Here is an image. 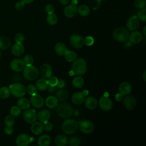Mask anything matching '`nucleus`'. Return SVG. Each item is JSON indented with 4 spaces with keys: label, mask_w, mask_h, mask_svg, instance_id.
<instances>
[{
    "label": "nucleus",
    "mask_w": 146,
    "mask_h": 146,
    "mask_svg": "<svg viewBox=\"0 0 146 146\" xmlns=\"http://www.w3.org/2000/svg\"><path fill=\"white\" fill-rule=\"evenodd\" d=\"M26 91L27 93L31 95H33L34 94H36L37 92V89L35 86L34 84H30L27 86L26 88Z\"/></svg>",
    "instance_id": "37998d69"
},
{
    "label": "nucleus",
    "mask_w": 146,
    "mask_h": 146,
    "mask_svg": "<svg viewBox=\"0 0 146 146\" xmlns=\"http://www.w3.org/2000/svg\"><path fill=\"white\" fill-rule=\"evenodd\" d=\"M62 129L67 134H73L78 129V123L75 120L66 119L62 124Z\"/></svg>",
    "instance_id": "20e7f679"
},
{
    "label": "nucleus",
    "mask_w": 146,
    "mask_h": 146,
    "mask_svg": "<svg viewBox=\"0 0 146 146\" xmlns=\"http://www.w3.org/2000/svg\"><path fill=\"white\" fill-rule=\"evenodd\" d=\"M94 42V38L91 36H87L84 39V43L88 46H92Z\"/></svg>",
    "instance_id": "de8ad7c7"
},
{
    "label": "nucleus",
    "mask_w": 146,
    "mask_h": 146,
    "mask_svg": "<svg viewBox=\"0 0 146 146\" xmlns=\"http://www.w3.org/2000/svg\"><path fill=\"white\" fill-rule=\"evenodd\" d=\"M71 70L74 75L82 76L84 75L87 70L86 61L82 58L76 59L73 61L71 66Z\"/></svg>",
    "instance_id": "f257e3e1"
},
{
    "label": "nucleus",
    "mask_w": 146,
    "mask_h": 146,
    "mask_svg": "<svg viewBox=\"0 0 146 146\" xmlns=\"http://www.w3.org/2000/svg\"><path fill=\"white\" fill-rule=\"evenodd\" d=\"M124 42V47H125L126 48H128V47H130L131 46V42H130V40L129 41V40L127 41V40H125Z\"/></svg>",
    "instance_id": "4d7b16f0"
},
{
    "label": "nucleus",
    "mask_w": 146,
    "mask_h": 146,
    "mask_svg": "<svg viewBox=\"0 0 146 146\" xmlns=\"http://www.w3.org/2000/svg\"><path fill=\"white\" fill-rule=\"evenodd\" d=\"M44 10H45L46 13H47V14H49L54 13L55 9H54V7L52 5L48 4L45 6Z\"/></svg>",
    "instance_id": "8fccbe9b"
},
{
    "label": "nucleus",
    "mask_w": 146,
    "mask_h": 146,
    "mask_svg": "<svg viewBox=\"0 0 146 146\" xmlns=\"http://www.w3.org/2000/svg\"><path fill=\"white\" fill-rule=\"evenodd\" d=\"M25 4H30L32 3L34 0H21Z\"/></svg>",
    "instance_id": "bf43d9fd"
},
{
    "label": "nucleus",
    "mask_w": 146,
    "mask_h": 146,
    "mask_svg": "<svg viewBox=\"0 0 146 146\" xmlns=\"http://www.w3.org/2000/svg\"><path fill=\"white\" fill-rule=\"evenodd\" d=\"M68 51L66 44L62 42H58L55 46V51L59 56H63Z\"/></svg>",
    "instance_id": "5701e85b"
},
{
    "label": "nucleus",
    "mask_w": 146,
    "mask_h": 146,
    "mask_svg": "<svg viewBox=\"0 0 146 146\" xmlns=\"http://www.w3.org/2000/svg\"><path fill=\"white\" fill-rule=\"evenodd\" d=\"M31 130L32 132L35 135H39L43 131V124L38 121H35L32 124Z\"/></svg>",
    "instance_id": "393cba45"
},
{
    "label": "nucleus",
    "mask_w": 146,
    "mask_h": 146,
    "mask_svg": "<svg viewBox=\"0 0 146 146\" xmlns=\"http://www.w3.org/2000/svg\"><path fill=\"white\" fill-rule=\"evenodd\" d=\"M9 90L10 93L17 98L23 97L26 92V89L24 85L19 83L10 84Z\"/></svg>",
    "instance_id": "39448f33"
},
{
    "label": "nucleus",
    "mask_w": 146,
    "mask_h": 146,
    "mask_svg": "<svg viewBox=\"0 0 146 146\" xmlns=\"http://www.w3.org/2000/svg\"><path fill=\"white\" fill-rule=\"evenodd\" d=\"M25 40V36L22 33H18L15 36V40L17 43H22Z\"/></svg>",
    "instance_id": "49530a36"
},
{
    "label": "nucleus",
    "mask_w": 146,
    "mask_h": 146,
    "mask_svg": "<svg viewBox=\"0 0 146 146\" xmlns=\"http://www.w3.org/2000/svg\"><path fill=\"white\" fill-rule=\"evenodd\" d=\"M59 2L63 5H67L70 1V0H59Z\"/></svg>",
    "instance_id": "13d9d810"
},
{
    "label": "nucleus",
    "mask_w": 146,
    "mask_h": 146,
    "mask_svg": "<svg viewBox=\"0 0 146 146\" xmlns=\"http://www.w3.org/2000/svg\"><path fill=\"white\" fill-rule=\"evenodd\" d=\"M126 96L123 100V104L125 108L128 110H132L134 109L136 106V100L132 95Z\"/></svg>",
    "instance_id": "4468645a"
},
{
    "label": "nucleus",
    "mask_w": 146,
    "mask_h": 146,
    "mask_svg": "<svg viewBox=\"0 0 146 146\" xmlns=\"http://www.w3.org/2000/svg\"><path fill=\"white\" fill-rule=\"evenodd\" d=\"M47 22L50 25H55L58 22V17L54 13L49 14L46 17Z\"/></svg>",
    "instance_id": "f704fd0d"
},
{
    "label": "nucleus",
    "mask_w": 146,
    "mask_h": 146,
    "mask_svg": "<svg viewBox=\"0 0 146 146\" xmlns=\"http://www.w3.org/2000/svg\"><path fill=\"white\" fill-rule=\"evenodd\" d=\"M115 99H116V100L117 101V102H121V101L123 100V95H122V94H120V93L116 94Z\"/></svg>",
    "instance_id": "6e6d98bb"
},
{
    "label": "nucleus",
    "mask_w": 146,
    "mask_h": 146,
    "mask_svg": "<svg viewBox=\"0 0 146 146\" xmlns=\"http://www.w3.org/2000/svg\"><path fill=\"white\" fill-rule=\"evenodd\" d=\"M65 59L67 62H72L76 59L77 55L76 53L72 51H67L64 55Z\"/></svg>",
    "instance_id": "c9c22d12"
},
{
    "label": "nucleus",
    "mask_w": 146,
    "mask_h": 146,
    "mask_svg": "<svg viewBox=\"0 0 146 146\" xmlns=\"http://www.w3.org/2000/svg\"><path fill=\"white\" fill-rule=\"evenodd\" d=\"M63 13L64 15L68 18L74 17L78 14V7L72 3L68 5L64 8Z\"/></svg>",
    "instance_id": "2eb2a0df"
},
{
    "label": "nucleus",
    "mask_w": 146,
    "mask_h": 146,
    "mask_svg": "<svg viewBox=\"0 0 146 146\" xmlns=\"http://www.w3.org/2000/svg\"><path fill=\"white\" fill-rule=\"evenodd\" d=\"M56 113L62 118H68L70 117L74 112L73 107L68 103H62L56 106Z\"/></svg>",
    "instance_id": "f03ea898"
},
{
    "label": "nucleus",
    "mask_w": 146,
    "mask_h": 146,
    "mask_svg": "<svg viewBox=\"0 0 146 146\" xmlns=\"http://www.w3.org/2000/svg\"><path fill=\"white\" fill-rule=\"evenodd\" d=\"M51 143V138L49 135L44 134L41 135L38 140V144L39 146H48Z\"/></svg>",
    "instance_id": "a878e982"
},
{
    "label": "nucleus",
    "mask_w": 146,
    "mask_h": 146,
    "mask_svg": "<svg viewBox=\"0 0 146 146\" xmlns=\"http://www.w3.org/2000/svg\"><path fill=\"white\" fill-rule=\"evenodd\" d=\"M23 62L25 66H30L33 64L34 62V59L31 55L27 54L23 57Z\"/></svg>",
    "instance_id": "a19ab883"
},
{
    "label": "nucleus",
    "mask_w": 146,
    "mask_h": 146,
    "mask_svg": "<svg viewBox=\"0 0 146 146\" xmlns=\"http://www.w3.org/2000/svg\"><path fill=\"white\" fill-rule=\"evenodd\" d=\"M86 99V94L84 92H76L71 96L72 102L76 105H80L83 103Z\"/></svg>",
    "instance_id": "dca6fc26"
},
{
    "label": "nucleus",
    "mask_w": 146,
    "mask_h": 146,
    "mask_svg": "<svg viewBox=\"0 0 146 146\" xmlns=\"http://www.w3.org/2000/svg\"><path fill=\"white\" fill-rule=\"evenodd\" d=\"M25 3L22 1H19L16 2L15 4V9L17 10H21L24 8Z\"/></svg>",
    "instance_id": "3c124183"
},
{
    "label": "nucleus",
    "mask_w": 146,
    "mask_h": 146,
    "mask_svg": "<svg viewBox=\"0 0 146 146\" xmlns=\"http://www.w3.org/2000/svg\"><path fill=\"white\" fill-rule=\"evenodd\" d=\"M128 38L131 43H137L141 41L143 39V35L141 33L137 31H133L130 35H129Z\"/></svg>",
    "instance_id": "4be33fe9"
},
{
    "label": "nucleus",
    "mask_w": 146,
    "mask_h": 146,
    "mask_svg": "<svg viewBox=\"0 0 146 146\" xmlns=\"http://www.w3.org/2000/svg\"><path fill=\"white\" fill-rule=\"evenodd\" d=\"M4 122L7 127H13L15 123V119L13 115H9L5 117Z\"/></svg>",
    "instance_id": "4c0bfd02"
},
{
    "label": "nucleus",
    "mask_w": 146,
    "mask_h": 146,
    "mask_svg": "<svg viewBox=\"0 0 146 146\" xmlns=\"http://www.w3.org/2000/svg\"><path fill=\"white\" fill-rule=\"evenodd\" d=\"M99 105L102 110L107 111L112 108V102L108 96H103L99 100Z\"/></svg>",
    "instance_id": "6e6552de"
},
{
    "label": "nucleus",
    "mask_w": 146,
    "mask_h": 146,
    "mask_svg": "<svg viewBox=\"0 0 146 146\" xmlns=\"http://www.w3.org/2000/svg\"><path fill=\"white\" fill-rule=\"evenodd\" d=\"M48 86V83L46 79L41 78L37 80L36 83V87L40 91H45Z\"/></svg>",
    "instance_id": "bb28decb"
},
{
    "label": "nucleus",
    "mask_w": 146,
    "mask_h": 146,
    "mask_svg": "<svg viewBox=\"0 0 146 146\" xmlns=\"http://www.w3.org/2000/svg\"><path fill=\"white\" fill-rule=\"evenodd\" d=\"M126 26L127 29L129 31L136 30L139 26V20L137 16L132 15L130 17L127 21Z\"/></svg>",
    "instance_id": "f8f14e48"
},
{
    "label": "nucleus",
    "mask_w": 146,
    "mask_h": 146,
    "mask_svg": "<svg viewBox=\"0 0 146 146\" xmlns=\"http://www.w3.org/2000/svg\"><path fill=\"white\" fill-rule=\"evenodd\" d=\"M145 30H146V26H144V28H143V33L144 34V35L145 36L146 35V31H145Z\"/></svg>",
    "instance_id": "680f3d73"
},
{
    "label": "nucleus",
    "mask_w": 146,
    "mask_h": 146,
    "mask_svg": "<svg viewBox=\"0 0 146 146\" xmlns=\"http://www.w3.org/2000/svg\"><path fill=\"white\" fill-rule=\"evenodd\" d=\"M134 5L137 9H141L145 7L146 1L145 0H135Z\"/></svg>",
    "instance_id": "79ce46f5"
},
{
    "label": "nucleus",
    "mask_w": 146,
    "mask_h": 146,
    "mask_svg": "<svg viewBox=\"0 0 146 146\" xmlns=\"http://www.w3.org/2000/svg\"><path fill=\"white\" fill-rule=\"evenodd\" d=\"M129 35V34L128 29L123 26L116 28L113 32V37L114 39L119 42H124L128 40Z\"/></svg>",
    "instance_id": "7ed1b4c3"
},
{
    "label": "nucleus",
    "mask_w": 146,
    "mask_h": 146,
    "mask_svg": "<svg viewBox=\"0 0 146 146\" xmlns=\"http://www.w3.org/2000/svg\"><path fill=\"white\" fill-rule=\"evenodd\" d=\"M10 94V90L7 87H2L0 88V98L3 99L7 98Z\"/></svg>",
    "instance_id": "e433bc0d"
},
{
    "label": "nucleus",
    "mask_w": 146,
    "mask_h": 146,
    "mask_svg": "<svg viewBox=\"0 0 146 146\" xmlns=\"http://www.w3.org/2000/svg\"><path fill=\"white\" fill-rule=\"evenodd\" d=\"M79 128L80 131L86 134L91 133L94 130V124L89 120H83L80 123Z\"/></svg>",
    "instance_id": "ddd939ff"
},
{
    "label": "nucleus",
    "mask_w": 146,
    "mask_h": 146,
    "mask_svg": "<svg viewBox=\"0 0 146 146\" xmlns=\"http://www.w3.org/2000/svg\"><path fill=\"white\" fill-rule=\"evenodd\" d=\"M4 132L7 135H10L13 132V129L12 127H6L4 129Z\"/></svg>",
    "instance_id": "603ef678"
},
{
    "label": "nucleus",
    "mask_w": 146,
    "mask_h": 146,
    "mask_svg": "<svg viewBox=\"0 0 146 146\" xmlns=\"http://www.w3.org/2000/svg\"><path fill=\"white\" fill-rule=\"evenodd\" d=\"M34 140L29 135L26 133H22L18 136L16 139V144L18 146H27Z\"/></svg>",
    "instance_id": "1a4fd4ad"
},
{
    "label": "nucleus",
    "mask_w": 146,
    "mask_h": 146,
    "mask_svg": "<svg viewBox=\"0 0 146 146\" xmlns=\"http://www.w3.org/2000/svg\"><path fill=\"white\" fill-rule=\"evenodd\" d=\"M69 41L70 44L75 48H79L84 44V38L78 34L72 35L70 38Z\"/></svg>",
    "instance_id": "0eeeda50"
},
{
    "label": "nucleus",
    "mask_w": 146,
    "mask_h": 146,
    "mask_svg": "<svg viewBox=\"0 0 146 146\" xmlns=\"http://www.w3.org/2000/svg\"><path fill=\"white\" fill-rule=\"evenodd\" d=\"M137 17L139 21H141L142 22L146 21V9H145V7L140 9L139 11L137 13Z\"/></svg>",
    "instance_id": "ea45409f"
},
{
    "label": "nucleus",
    "mask_w": 146,
    "mask_h": 146,
    "mask_svg": "<svg viewBox=\"0 0 146 146\" xmlns=\"http://www.w3.org/2000/svg\"><path fill=\"white\" fill-rule=\"evenodd\" d=\"M11 46V41L9 38L5 36L0 37V49L5 50L8 49Z\"/></svg>",
    "instance_id": "cd10ccee"
},
{
    "label": "nucleus",
    "mask_w": 146,
    "mask_h": 146,
    "mask_svg": "<svg viewBox=\"0 0 146 146\" xmlns=\"http://www.w3.org/2000/svg\"><path fill=\"white\" fill-rule=\"evenodd\" d=\"M39 71L34 66H26L23 68V75L25 79L29 80H34L36 79L39 76Z\"/></svg>",
    "instance_id": "423d86ee"
},
{
    "label": "nucleus",
    "mask_w": 146,
    "mask_h": 146,
    "mask_svg": "<svg viewBox=\"0 0 146 146\" xmlns=\"http://www.w3.org/2000/svg\"><path fill=\"white\" fill-rule=\"evenodd\" d=\"M50 115L51 114L50 111L44 109V110H40L38 112L37 115V117L40 122L43 123L46 121H47L50 119Z\"/></svg>",
    "instance_id": "b1692460"
},
{
    "label": "nucleus",
    "mask_w": 146,
    "mask_h": 146,
    "mask_svg": "<svg viewBox=\"0 0 146 146\" xmlns=\"http://www.w3.org/2000/svg\"><path fill=\"white\" fill-rule=\"evenodd\" d=\"M81 143V139L76 136H72L69 140V145L70 146H78Z\"/></svg>",
    "instance_id": "58836bf2"
},
{
    "label": "nucleus",
    "mask_w": 146,
    "mask_h": 146,
    "mask_svg": "<svg viewBox=\"0 0 146 146\" xmlns=\"http://www.w3.org/2000/svg\"><path fill=\"white\" fill-rule=\"evenodd\" d=\"M57 88H58V87H57L56 86H50V85H49V86H48V87H47V89L48 90V91L50 92L53 93V92H54L55 91H56Z\"/></svg>",
    "instance_id": "5fc2aeb1"
},
{
    "label": "nucleus",
    "mask_w": 146,
    "mask_h": 146,
    "mask_svg": "<svg viewBox=\"0 0 146 146\" xmlns=\"http://www.w3.org/2000/svg\"><path fill=\"white\" fill-rule=\"evenodd\" d=\"M119 91L122 95H127L131 92L132 87L128 82H124L120 84L119 87Z\"/></svg>",
    "instance_id": "6ab92c4d"
},
{
    "label": "nucleus",
    "mask_w": 146,
    "mask_h": 146,
    "mask_svg": "<svg viewBox=\"0 0 146 146\" xmlns=\"http://www.w3.org/2000/svg\"><path fill=\"white\" fill-rule=\"evenodd\" d=\"M65 85V82L62 79H59L58 80V83L56 84V86L59 88H63Z\"/></svg>",
    "instance_id": "864d4df0"
},
{
    "label": "nucleus",
    "mask_w": 146,
    "mask_h": 146,
    "mask_svg": "<svg viewBox=\"0 0 146 146\" xmlns=\"http://www.w3.org/2000/svg\"><path fill=\"white\" fill-rule=\"evenodd\" d=\"M17 105L21 110H26L30 107V103L27 98L21 97V98L18 100Z\"/></svg>",
    "instance_id": "c756f323"
},
{
    "label": "nucleus",
    "mask_w": 146,
    "mask_h": 146,
    "mask_svg": "<svg viewBox=\"0 0 146 146\" xmlns=\"http://www.w3.org/2000/svg\"><path fill=\"white\" fill-rule=\"evenodd\" d=\"M23 117L27 123L32 124L36 120L37 116L36 111L33 109H26V110H25L23 112Z\"/></svg>",
    "instance_id": "9d476101"
},
{
    "label": "nucleus",
    "mask_w": 146,
    "mask_h": 146,
    "mask_svg": "<svg viewBox=\"0 0 146 146\" xmlns=\"http://www.w3.org/2000/svg\"><path fill=\"white\" fill-rule=\"evenodd\" d=\"M58 104V99L54 96H50L46 100V104L50 108H54Z\"/></svg>",
    "instance_id": "7c9ffc66"
},
{
    "label": "nucleus",
    "mask_w": 146,
    "mask_h": 146,
    "mask_svg": "<svg viewBox=\"0 0 146 146\" xmlns=\"http://www.w3.org/2000/svg\"><path fill=\"white\" fill-rule=\"evenodd\" d=\"M39 72L43 78L48 79L52 75V67L48 63H44L40 67Z\"/></svg>",
    "instance_id": "9b49d317"
},
{
    "label": "nucleus",
    "mask_w": 146,
    "mask_h": 146,
    "mask_svg": "<svg viewBox=\"0 0 146 146\" xmlns=\"http://www.w3.org/2000/svg\"><path fill=\"white\" fill-rule=\"evenodd\" d=\"M1 51H0V58H1Z\"/></svg>",
    "instance_id": "e2e57ef3"
},
{
    "label": "nucleus",
    "mask_w": 146,
    "mask_h": 146,
    "mask_svg": "<svg viewBox=\"0 0 146 146\" xmlns=\"http://www.w3.org/2000/svg\"><path fill=\"white\" fill-rule=\"evenodd\" d=\"M25 66L23 60L20 59H14L10 63L11 70L15 72H20L23 70Z\"/></svg>",
    "instance_id": "a211bd4d"
},
{
    "label": "nucleus",
    "mask_w": 146,
    "mask_h": 146,
    "mask_svg": "<svg viewBox=\"0 0 146 146\" xmlns=\"http://www.w3.org/2000/svg\"><path fill=\"white\" fill-rule=\"evenodd\" d=\"M84 102L86 107L89 110H94L97 107V100L93 96H88L85 99Z\"/></svg>",
    "instance_id": "412c9836"
},
{
    "label": "nucleus",
    "mask_w": 146,
    "mask_h": 146,
    "mask_svg": "<svg viewBox=\"0 0 146 146\" xmlns=\"http://www.w3.org/2000/svg\"><path fill=\"white\" fill-rule=\"evenodd\" d=\"M145 74H146V71H144L143 75V79L144 81H146V78H145Z\"/></svg>",
    "instance_id": "052dcab7"
},
{
    "label": "nucleus",
    "mask_w": 146,
    "mask_h": 146,
    "mask_svg": "<svg viewBox=\"0 0 146 146\" xmlns=\"http://www.w3.org/2000/svg\"><path fill=\"white\" fill-rule=\"evenodd\" d=\"M55 143L58 146H65L68 143V140L66 136L59 135L55 139Z\"/></svg>",
    "instance_id": "2f4dec72"
},
{
    "label": "nucleus",
    "mask_w": 146,
    "mask_h": 146,
    "mask_svg": "<svg viewBox=\"0 0 146 146\" xmlns=\"http://www.w3.org/2000/svg\"><path fill=\"white\" fill-rule=\"evenodd\" d=\"M43 129L47 132L51 131L53 128V125L52 123L50 121H48V120L43 122Z\"/></svg>",
    "instance_id": "a18cd8bd"
},
{
    "label": "nucleus",
    "mask_w": 146,
    "mask_h": 146,
    "mask_svg": "<svg viewBox=\"0 0 146 146\" xmlns=\"http://www.w3.org/2000/svg\"><path fill=\"white\" fill-rule=\"evenodd\" d=\"M84 84V81L80 76H77L72 79V84L75 88H81L83 87Z\"/></svg>",
    "instance_id": "473e14b6"
},
{
    "label": "nucleus",
    "mask_w": 146,
    "mask_h": 146,
    "mask_svg": "<svg viewBox=\"0 0 146 146\" xmlns=\"http://www.w3.org/2000/svg\"><path fill=\"white\" fill-rule=\"evenodd\" d=\"M78 13L81 16L86 17L90 14V9L88 6L86 5H82L78 8Z\"/></svg>",
    "instance_id": "72a5a7b5"
},
{
    "label": "nucleus",
    "mask_w": 146,
    "mask_h": 146,
    "mask_svg": "<svg viewBox=\"0 0 146 146\" xmlns=\"http://www.w3.org/2000/svg\"><path fill=\"white\" fill-rule=\"evenodd\" d=\"M25 52V47L22 43H17L14 44L11 48V52L13 55L19 56L22 55Z\"/></svg>",
    "instance_id": "aec40b11"
},
{
    "label": "nucleus",
    "mask_w": 146,
    "mask_h": 146,
    "mask_svg": "<svg viewBox=\"0 0 146 146\" xmlns=\"http://www.w3.org/2000/svg\"><path fill=\"white\" fill-rule=\"evenodd\" d=\"M58 78L56 76H50L48 78V80H47L48 83V85L50 86H56L57 83H58Z\"/></svg>",
    "instance_id": "09e8293b"
},
{
    "label": "nucleus",
    "mask_w": 146,
    "mask_h": 146,
    "mask_svg": "<svg viewBox=\"0 0 146 146\" xmlns=\"http://www.w3.org/2000/svg\"><path fill=\"white\" fill-rule=\"evenodd\" d=\"M21 109L18 106H13L10 109V113L13 116H17L21 113Z\"/></svg>",
    "instance_id": "c03bdc74"
},
{
    "label": "nucleus",
    "mask_w": 146,
    "mask_h": 146,
    "mask_svg": "<svg viewBox=\"0 0 146 146\" xmlns=\"http://www.w3.org/2000/svg\"><path fill=\"white\" fill-rule=\"evenodd\" d=\"M68 92L67 90L62 89L58 91L56 93V98L60 102H64L67 100L68 98Z\"/></svg>",
    "instance_id": "c85d7f7f"
},
{
    "label": "nucleus",
    "mask_w": 146,
    "mask_h": 146,
    "mask_svg": "<svg viewBox=\"0 0 146 146\" xmlns=\"http://www.w3.org/2000/svg\"><path fill=\"white\" fill-rule=\"evenodd\" d=\"M30 103L35 108H40L44 105V100L40 95L36 94L31 95L30 98Z\"/></svg>",
    "instance_id": "f3484780"
}]
</instances>
